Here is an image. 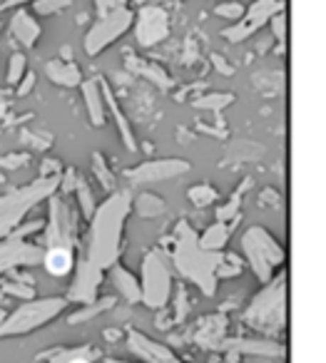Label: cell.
I'll list each match as a JSON object with an SVG mask.
<instances>
[]
</instances>
